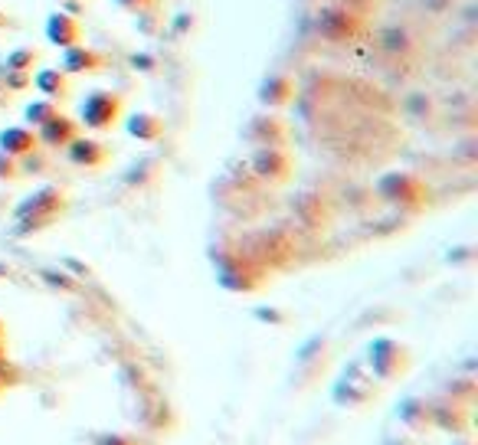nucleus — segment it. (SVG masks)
Returning a JSON list of instances; mask_svg holds the SVG:
<instances>
[{
    "mask_svg": "<svg viewBox=\"0 0 478 445\" xmlns=\"http://www.w3.org/2000/svg\"><path fill=\"white\" fill-rule=\"evenodd\" d=\"M17 384V370H13V363H7V367H0V393L7 390V386Z\"/></svg>",
    "mask_w": 478,
    "mask_h": 445,
    "instance_id": "nucleus-22",
    "label": "nucleus"
},
{
    "mask_svg": "<svg viewBox=\"0 0 478 445\" xmlns=\"http://www.w3.org/2000/svg\"><path fill=\"white\" fill-rule=\"evenodd\" d=\"M60 69L69 75H102L108 69V56L95 46H85L83 40L69 50H60Z\"/></svg>",
    "mask_w": 478,
    "mask_h": 445,
    "instance_id": "nucleus-7",
    "label": "nucleus"
},
{
    "mask_svg": "<svg viewBox=\"0 0 478 445\" xmlns=\"http://www.w3.org/2000/svg\"><path fill=\"white\" fill-rule=\"evenodd\" d=\"M66 210H69V197H66L63 187H36L30 197H23L13 210L17 236H33V233L56 226L66 217Z\"/></svg>",
    "mask_w": 478,
    "mask_h": 445,
    "instance_id": "nucleus-1",
    "label": "nucleus"
},
{
    "mask_svg": "<svg viewBox=\"0 0 478 445\" xmlns=\"http://www.w3.org/2000/svg\"><path fill=\"white\" fill-rule=\"evenodd\" d=\"M295 83H291L289 75H269L259 89V102L269 105V108H282V105H289L295 99Z\"/></svg>",
    "mask_w": 478,
    "mask_h": 445,
    "instance_id": "nucleus-18",
    "label": "nucleus"
},
{
    "mask_svg": "<svg viewBox=\"0 0 478 445\" xmlns=\"http://www.w3.org/2000/svg\"><path fill=\"white\" fill-rule=\"evenodd\" d=\"M95 445H138L135 439H128V435H99V442Z\"/></svg>",
    "mask_w": 478,
    "mask_h": 445,
    "instance_id": "nucleus-24",
    "label": "nucleus"
},
{
    "mask_svg": "<svg viewBox=\"0 0 478 445\" xmlns=\"http://www.w3.org/2000/svg\"><path fill=\"white\" fill-rule=\"evenodd\" d=\"M122 11H131V13H138V11H145V7H151L155 0H115Z\"/></svg>",
    "mask_w": 478,
    "mask_h": 445,
    "instance_id": "nucleus-23",
    "label": "nucleus"
},
{
    "mask_svg": "<svg viewBox=\"0 0 478 445\" xmlns=\"http://www.w3.org/2000/svg\"><path fill=\"white\" fill-rule=\"evenodd\" d=\"M374 396H377L374 380H370V377H361L357 367H351V370L338 380V386H334V400L341 406H364L370 403Z\"/></svg>",
    "mask_w": 478,
    "mask_h": 445,
    "instance_id": "nucleus-12",
    "label": "nucleus"
},
{
    "mask_svg": "<svg viewBox=\"0 0 478 445\" xmlns=\"http://www.w3.org/2000/svg\"><path fill=\"white\" fill-rule=\"evenodd\" d=\"M125 131L135 141H145V145H155V141H161L167 131V122L161 118L157 112H135L125 118Z\"/></svg>",
    "mask_w": 478,
    "mask_h": 445,
    "instance_id": "nucleus-16",
    "label": "nucleus"
},
{
    "mask_svg": "<svg viewBox=\"0 0 478 445\" xmlns=\"http://www.w3.org/2000/svg\"><path fill=\"white\" fill-rule=\"evenodd\" d=\"M46 40H50L56 50H69V46L85 40V30H83V23H79V17H73V13H66V11H52L50 17H46Z\"/></svg>",
    "mask_w": 478,
    "mask_h": 445,
    "instance_id": "nucleus-11",
    "label": "nucleus"
},
{
    "mask_svg": "<svg viewBox=\"0 0 478 445\" xmlns=\"http://www.w3.org/2000/svg\"><path fill=\"white\" fill-rule=\"evenodd\" d=\"M13 27H17V23H13V17H11V13H4V11H0V33H4V30H13Z\"/></svg>",
    "mask_w": 478,
    "mask_h": 445,
    "instance_id": "nucleus-25",
    "label": "nucleus"
},
{
    "mask_svg": "<svg viewBox=\"0 0 478 445\" xmlns=\"http://www.w3.org/2000/svg\"><path fill=\"white\" fill-rule=\"evenodd\" d=\"M377 194H380L386 203L410 207V210H423L429 203L426 180H419L416 174H406V171H394V174L380 177V180H377Z\"/></svg>",
    "mask_w": 478,
    "mask_h": 445,
    "instance_id": "nucleus-3",
    "label": "nucleus"
},
{
    "mask_svg": "<svg viewBox=\"0 0 478 445\" xmlns=\"http://www.w3.org/2000/svg\"><path fill=\"white\" fill-rule=\"evenodd\" d=\"M396 416H400V423H403L406 429H410V433H416V435L436 429V425H433V403L419 400V396H410V400H403V403H400V409H396Z\"/></svg>",
    "mask_w": 478,
    "mask_h": 445,
    "instance_id": "nucleus-17",
    "label": "nucleus"
},
{
    "mask_svg": "<svg viewBox=\"0 0 478 445\" xmlns=\"http://www.w3.org/2000/svg\"><path fill=\"white\" fill-rule=\"evenodd\" d=\"M66 157H69V164L83 167V171H99V167L108 164V157H112V147L99 141V138H76L73 145L66 147Z\"/></svg>",
    "mask_w": 478,
    "mask_h": 445,
    "instance_id": "nucleus-13",
    "label": "nucleus"
},
{
    "mask_svg": "<svg viewBox=\"0 0 478 445\" xmlns=\"http://www.w3.org/2000/svg\"><path fill=\"white\" fill-rule=\"evenodd\" d=\"M433 425L449 435H462L472 429V409H468V403H458L456 396L439 400V403H433Z\"/></svg>",
    "mask_w": 478,
    "mask_h": 445,
    "instance_id": "nucleus-10",
    "label": "nucleus"
},
{
    "mask_svg": "<svg viewBox=\"0 0 478 445\" xmlns=\"http://www.w3.org/2000/svg\"><path fill=\"white\" fill-rule=\"evenodd\" d=\"M11 357H7V341H0V367H7Z\"/></svg>",
    "mask_w": 478,
    "mask_h": 445,
    "instance_id": "nucleus-27",
    "label": "nucleus"
},
{
    "mask_svg": "<svg viewBox=\"0 0 478 445\" xmlns=\"http://www.w3.org/2000/svg\"><path fill=\"white\" fill-rule=\"evenodd\" d=\"M452 445H475V439H472L468 433H462V435H456V439H452Z\"/></svg>",
    "mask_w": 478,
    "mask_h": 445,
    "instance_id": "nucleus-26",
    "label": "nucleus"
},
{
    "mask_svg": "<svg viewBox=\"0 0 478 445\" xmlns=\"http://www.w3.org/2000/svg\"><path fill=\"white\" fill-rule=\"evenodd\" d=\"M36 66H40V52L33 50V46H20V50L7 52V60L0 62V69H11V73H36Z\"/></svg>",
    "mask_w": 478,
    "mask_h": 445,
    "instance_id": "nucleus-19",
    "label": "nucleus"
},
{
    "mask_svg": "<svg viewBox=\"0 0 478 445\" xmlns=\"http://www.w3.org/2000/svg\"><path fill=\"white\" fill-rule=\"evenodd\" d=\"M33 85H36V92L43 99H50V102L63 105L69 102V95H73V75L63 73L60 66H43L33 73Z\"/></svg>",
    "mask_w": 478,
    "mask_h": 445,
    "instance_id": "nucleus-14",
    "label": "nucleus"
},
{
    "mask_svg": "<svg viewBox=\"0 0 478 445\" xmlns=\"http://www.w3.org/2000/svg\"><path fill=\"white\" fill-rule=\"evenodd\" d=\"M246 141L252 147H289V124L279 115H256L246 124Z\"/></svg>",
    "mask_w": 478,
    "mask_h": 445,
    "instance_id": "nucleus-8",
    "label": "nucleus"
},
{
    "mask_svg": "<svg viewBox=\"0 0 478 445\" xmlns=\"http://www.w3.org/2000/svg\"><path fill=\"white\" fill-rule=\"evenodd\" d=\"M318 30H322L324 40L331 43H354L364 30V17L351 7H331V11L322 13L318 20Z\"/></svg>",
    "mask_w": 478,
    "mask_h": 445,
    "instance_id": "nucleus-6",
    "label": "nucleus"
},
{
    "mask_svg": "<svg viewBox=\"0 0 478 445\" xmlns=\"http://www.w3.org/2000/svg\"><path fill=\"white\" fill-rule=\"evenodd\" d=\"M52 115H60V105L50 102V99H33V102H27V108H23V118H27V124H33V128L46 124Z\"/></svg>",
    "mask_w": 478,
    "mask_h": 445,
    "instance_id": "nucleus-20",
    "label": "nucleus"
},
{
    "mask_svg": "<svg viewBox=\"0 0 478 445\" xmlns=\"http://www.w3.org/2000/svg\"><path fill=\"white\" fill-rule=\"evenodd\" d=\"M20 177H23V164H20V161L0 151V180H20Z\"/></svg>",
    "mask_w": 478,
    "mask_h": 445,
    "instance_id": "nucleus-21",
    "label": "nucleus"
},
{
    "mask_svg": "<svg viewBox=\"0 0 478 445\" xmlns=\"http://www.w3.org/2000/svg\"><path fill=\"white\" fill-rule=\"evenodd\" d=\"M0 151H4V155H11V157H17V161L30 157L33 151H40L36 128H30V124H7V128L0 131Z\"/></svg>",
    "mask_w": 478,
    "mask_h": 445,
    "instance_id": "nucleus-15",
    "label": "nucleus"
},
{
    "mask_svg": "<svg viewBox=\"0 0 478 445\" xmlns=\"http://www.w3.org/2000/svg\"><path fill=\"white\" fill-rule=\"evenodd\" d=\"M367 367H370L377 380L390 384V380L410 370V351H406V344L394 341V338H377L367 347Z\"/></svg>",
    "mask_w": 478,
    "mask_h": 445,
    "instance_id": "nucleus-4",
    "label": "nucleus"
},
{
    "mask_svg": "<svg viewBox=\"0 0 478 445\" xmlns=\"http://www.w3.org/2000/svg\"><path fill=\"white\" fill-rule=\"evenodd\" d=\"M60 4H66V0H60Z\"/></svg>",
    "mask_w": 478,
    "mask_h": 445,
    "instance_id": "nucleus-29",
    "label": "nucleus"
},
{
    "mask_svg": "<svg viewBox=\"0 0 478 445\" xmlns=\"http://www.w3.org/2000/svg\"><path fill=\"white\" fill-rule=\"evenodd\" d=\"M4 338H7V324L0 322V341H4Z\"/></svg>",
    "mask_w": 478,
    "mask_h": 445,
    "instance_id": "nucleus-28",
    "label": "nucleus"
},
{
    "mask_svg": "<svg viewBox=\"0 0 478 445\" xmlns=\"http://www.w3.org/2000/svg\"><path fill=\"white\" fill-rule=\"evenodd\" d=\"M250 167L256 180L279 187L291 177L295 161H291L289 147H256V155L250 157Z\"/></svg>",
    "mask_w": 478,
    "mask_h": 445,
    "instance_id": "nucleus-5",
    "label": "nucleus"
},
{
    "mask_svg": "<svg viewBox=\"0 0 478 445\" xmlns=\"http://www.w3.org/2000/svg\"><path fill=\"white\" fill-rule=\"evenodd\" d=\"M36 138H40V147H46V151H66L79 138V122L60 112L36 128Z\"/></svg>",
    "mask_w": 478,
    "mask_h": 445,
    "instance_id": "nucleus-9",
    "label": "nucleus"
},
{
    "mask_svg": "<svg viewBox=\"0 0 478 445\" xmlns=\"http://www.w3.org/2000/svg\"><path fill=\"white\" fill-rule=\"evenodd\" d=\"M122 112H125V102L115 89H92L79 102V122L89 128V131H112L122 124Z\"/></svg>",
    "mask_w": 478,
    "mask_h": 445,
    "instance_id": "nucleus-2",
    "label": "nucleus"
}]
</instances>
